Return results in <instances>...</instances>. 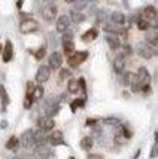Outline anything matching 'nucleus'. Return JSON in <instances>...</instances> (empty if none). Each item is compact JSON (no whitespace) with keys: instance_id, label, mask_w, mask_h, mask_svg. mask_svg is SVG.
Masks as SVG:
<instances>
[{"instance_id":"1","label":"nucleus","mask_w":158,"mask_h":159,"mask_svg":"<svg viewBox=\"0 0 158 159\" xmlns=\"http://www.w3.org/2000/svg\"><path fill=\"white\" fill-rule=\"evenodd\" d=\"M20 30L21 33L24 34H28V33H35L39 30V22L36 20H31V18H26L20 22Z\"/></svg>"},{"instance_id":"2","label":"nucleus","mask_w":158,"mask_h":159,"mask_svg":"<svg viewBox=\"0 0 158 159\" xmlns=\"http://www.w3.org/2000/svg\"><path fill=\"white\" fill-rule=\"evenodd\" d=\"M87 58H88V52H87V51H79V52H75L73 55H70L69 58H67V62H69L70 67L76 69V67H79Z\"/></svg>"},{"instance_id":"3","label":"nucleus","mask_w":158,"mask_h":159,"mask_svg":"<svg viewBox=\"0 0 158 159\" xmlns=\"http://www.w3.org/2000/svg\"><path fill=\"white\" fill-rule=\"evenodd\" d=\"M20 144L24 149H30L31 146H35V131H31V129L24 131V134L21 135L20 139Z\"/></svg>"},{"instance_id":"4","label":"nucleus","mask_w":158,"mask_h":159,"mask_svg":"<svg viewBox=\"0 0 158 159\" xmlns=\"http://www.w3.org/2000/svg\"><path fill=\"white\" fill-rule=\"evenodd\" d=\"M136 51H137L139 57H142L145 60H149L154 57V52H152L151 46L146 43V42H142V43H137V46H136Z\"/></svg>"},{"instance_id":"5","label":"nucleus","mask_w":158,"mask_h":159,"mask_svg":"<svg viewBox=\"0 0 158 159\" xmlns=\"http://www.w3.org/2000/svg\"><path fill=\"white\" fill-rule=\"evenodd\" d=\"M57 16V6L55 5H48V6L43 7L42 11V18L46 21V22H52Z\"/></svg>"},{"instance_id":"6","label":"nucleus","mask_w":158,"mask_h":159,"mask_svg":"<svg viewBox=\"0 0 158 159\" xmlns=\"http://www.w3.org/2000/svg\"><path fill=\"white\" fill-rule=\"evenodd\" d=\"M51 155H52V153H51V149L45 144L37 146L35 150H33V156H35L36 159H49Z\"/></svg>"},{"instance_id":"7","label":"nucleus","mask_w":158,"mask_h":159,"mask_svg":"<svg viewBox=\"0 0 158 159\" xmlns=\"http://www.w3.org/2000/svg\"><path fill=\"white\" fill-rule=\"evenodd\" d=\"M49 69L51 70H58L60 67H61V64H63V55L60 54V52H52L51 55H49Z\"/></svg>"},{"instance_id":"8","label":"nucleus","mask_w":158,"mask_h":159,"mask_svg":"<svg viewBox=\"0 0 158 159\" xmlns=\"http://www.w3.org/2000/svg\"><path fill=\"white\" fill-rule=\"evenodd\" d=\"M70 27V18L67 15H61V16H58V20H57V24H55V28H57V31L58 33H66Z\"/></svg>"},{"instance_id":"9","label":"nucleus","mask_w":158,"mask_h":159,"mask_svg":"<svg viewBox=\"0 0 158 159\" xmlns=\"http://www.w3.org/2000/svg\"><path fill=\"white\" fill-rule=\"evenodd\" d=\"M51 76V69L49 66H41L37 69V73H36V80L39 83H45Z\"/></svg>"},{"instance_id":"10","label":"nucleus","mask_w":158,"mask_h":159,"mask_svg":"<svg viewBox=\"0 0 158 159\" xmlns=\"http://www.w3.org/2000/svg\"><path fill=\"white\" fill-rule=\"evenodd\" d=\"M37 125H39V128L41 129H43V131H51V129H54L55 126V122L52 118H49V116H43V118H41L39 120H37Z\"/></svg>"},{"instance_id":"11","label":"nucleus","mask_w":158,"mask_h":159,"mask_svg":"<svg viewBox=\"0 0 158 159\" xmlns=\"http://www.w3.org/2000/svg\"><path fill=\"white\" fill-rule=\"evenodd\" d=\"M124 69H125V57L124 55H118L113 60V70L117 75H122Z\"/></svg>"},{"instance_id":"12","label":"nucleus","mask_w":158,"mask_h":159,"mask_svg":"<svg viewBox=\"0 0 158 159\" xmlns=\"http://www.w3.org/2000/svg\"><path fill=\"white\" fill-rule=\"evenodd\" d=\"M48 143L52 146H60L64 144V139H63V134L60 131H54L52 134L48 135Z\"/></svg>"},{"instance_id":"13","label":"nucleus","mask_w":158,"mask_h":159,"mask_svg":"<svg viewBox=\"0 0 158 159\" xmlns=\"http://www.w3.org/2000/svg\"><path fill=\"white\" fill-rule=\"evenodd\" d=\"M137 77H139V82L142 83V86L143 85H149L151 82V75H149V71L146 67H140L137 71Z\"/></svg>"},{"instance_id":"14","label":"nucleus","mask_w":158,"mask_h":159,"mask_svg":"<svg viewBox=\"0 0 158 159\" xmlns=\"http://www.w3.org/2000/svg\"><path fill=\"white\" fill-rule=\"evenodd\" d=\"M12 57H14V46H12V42L7 40L5 48H3V61L9 62L12 60Z\"/></svg>"},{"instance_id":"15","label":"nucleus","mask_w":158,"mask_h":159,"mask_svg":"<svg viewBox=\"0 0 158 159\" xmlns=\"http://www.w3.org/2000/svg\"><path fill=\"white\" fill-rule=\"evenodd\" d=\"M106 42H108V45H109V48L112 51H117V49L121 48V40L118 39L117 34H108L106 36Z\"/></svg>"},{"instance_id":"16","label":"nucleus","mask_w":158,"mask_h":159,"mask_svg":"<svg viewBox=\"0 0 158 159\" xmlns=\"http://www.w3.org/2000/svg\"><path fill=\"white\" fill-rule=\"evenodd\" d=\"M155 16H158V12L154 6H146L142 11V18H145L146 21H152Z\"/></svg>"},{"instance_id":"17","label":"nucleus","mask_w":158,"mask_h":159,"mask_svg":"<svg viewBox=\"0 0 158 159\" xmlns=\"http://www.w3.org/2000/svg\"><path fill=\"white\" fill-rule=\"evenodd\" d=\"M45 141H48V137L45 135V131L39 128L37 131H35V146L45 144Z\"/></svg>"},{"instance_id":"18","label":"nucleus","mask_w":158,"mask_h":159,"mask_svg":"<svg viewBox=\"0 0 158 159\" xmlns=\"http://www.w3.org/2000/svg\"><path fill=\"white\" fill-rule=\"evenodd\" d=\"M63 52H64V55L67 57L75 54V43H73V40L63 42Z\"/></svg>"},{"instance_id":"19","label":"nucleus","mask_w":158,"mask_h":159,"mask_svg":"<svg viewBox=\"0 0 158 159\" xmlns=\"http://www.w3.org/2000/svg\"><path fill=\"white\" fill-rule=\"evenodd\" d=\"M97 36H98V31H97L96 28H89V30H87V31L82 34V40L84 42H93L94 39H97Z\"/></svg>"},{"instance_id":"20","label":"nucleus","mask_w":158,"mask_h":159,"mask_svg":"<svg viewBox=\"0 0 158 159\" xmlns=\"http://www.w3.org/2000/svg\"><path fill=\"white\" fill-rule=\"evenodd\" d=\"M110 21L113 24H117V25H122L124 22H125V15L122 12H113V14L110 15Z\"/></svg>"},{"instance_id":"21","label":"nucleus","mask_w":158,"mask_h":159,"mask_svg":"<svg viewBox=\"0 0 158 159\" xmlns=\"http://www.w3.org/2000/svg\"><path fill=\"white\" fill-rule=\"evenodd\" d=\"M134 79H136V75H134V73H131V71H125V73H122L124 86H131V83H133Z\"/></svg>"},{"instance_id":"22","label":"nucleus","mask_w":158,"mask_h":159,"mask_svg":"<svg viewBox=\"0 0 158 159\" xmlns=\"http://www.w3.org/2000/svg\"><path fill=\"white\" fill-rule=\"evenodd\" d=\"M70 20L73 22H76V24H81V22L85 21V15L82 12H78V11H72L70 12Z\"/></svg>"},{"instance_id":"23","label":"nucleus","mask_w":158,"mask_h":159,"mask_svg":"<svg viewBox=\"0 0 158 159\" xmlns=\"http://www.w3.org/2000/svg\"><path fill=\"white\" fill-rule=\"evenodd\" d=\"M79 89H81V88H79V80H76V79H70L69 83H67V91H69L70 94H76Z\"/></svg>"},{"instance_id":"24","label":"nucleus","mask_w":158,"mask_h":159,"mask_svg":"<svg viewBox=\"0 0 158 159\" xmlns=\"http://www.w3.org/2000/svg\"><path fill=\"white\" fill-rule=\"evenodd\" d=\"M93 139L91 137H84L82 140H81V149H84V150H91V147H93Z\"/></svg>"},{"instance_id":"25","label":"nucleus","mask_w":158,"mask_h":159,"mask_svg":"<svg viewBox=\"0 0 158 159\" xmlns=\"http://www.w3.org/2000/svg\"><path fill=\"white\" fill-rule=\"evenodd\" d=\"M31 98H33L35 101L43 98V86H35V89L31 92Z\"/></svg>"},{"instance_id":"26","label":"nucleus","mask_w":158,"mask_h":159,"mask_svg":"<svg viewBox=\"0 0 158 159\" xmlns=\"http://www.w3.org/2000/svg\"><path fill=\"white\" fill-rule=\"evenodd\" d=\"M88 5V0H76L75 3H73V11H78V12H81L82 9H85Z\"/></svg>"},{"instance_id":"27","label":"nucleus","mask_w":158,"mask_h":159,"mask_svg":"<svg viewBox=\"0 0 158 159\" xmlns=\"http://www.w3.org/2000/svg\"><path fill=\"white\" fill-rule=\"evenodd\" d=\"M149 27H151L149 21H146L145 18H142V16H140V18L137 20V28H139V30H142V31H146V30H148Z\"/></svg>"},{"instance_id":"28","label":"nucleus","mask_w":158,"mask_h":159,"mask_svg":"<svg viewBox=\"0 0 158 159\" xmlns=\"http://www.w3.org/2000/svg\"><path fill=\"white\" fill-rule=\"evenodd\" d=\"M84 104H85V98H76L75 101L70 104V109H72V111H76L79 107H84Z\"/></svg>"},{"instance_id":"29","label":"nucleus","mask_w":158,"mask_h":159,"mask_svg":"<svg viewBox=\"0 0 158 159\" xmlns=\"http://www.w3.org/2000/svg\"><path fill=\"white\" fill-rule=\"evenodd\" d=\"M18 144H20V140L17 139L15 135H12L11 139L7 140V143H6V149H9V150H14V149H15V147H17Z\"/></svg>"},{"instance_id":"30","label":"nucleus","mask_w":158,"mask_h":159,"mask_svg":"<svg viewBox=\"0 0 158 159\" xmlns=\"http://www.w3.org/2000/svg\"><path fill=\"white\" fill-rule=\"evenodd\" d=\"M157 39H158L157 31H146V36H145V42L146 43H151V42L157 40Z\"/></svg>"},{"instance_id":"31","label":"nucleus","mask_w":158,"mask_h":159,"mask_svg":"<svg viewBox=\"0 0 158 159\" xmlns=\"http://www.w3.org/2000/svg\"><path fill=\"white\" fill-rule=\"evenodd\" d=\"M45 54H46V46L43 45V46H41V48L35 52V58L36 60H42V58L45 57Z\"/></svg>"},{"instance_id":"32","label":"nucleus","mask_w":158,"mask_h":159,"mask_svg":"<svg viewBox=\"0 0 158 159\" xmlns=\"http://www.w3.org/2000/svg\"><path fill=\"white\" fill-rule=\"evenodd\" d=\"M106 125H113V126H119V120L118 119H115V118H106L103 120Z\"/></svg>"},{"instance_id":"33","label":"nucleus","mask_w":158,"mask_h":159,"mask_svg":"<svg viewBox=\"0 0 158 159\" xmlns=\"http://www.w3.org/2000/svg\"><path fill=\"white\" fill-rule=\"evenodd\" d=\"M33 101H35V100H33V98H31V95H26V100H24V107H26V109H30V107H31V104H33Z\"/></svg>"},{"instance_id":"34","label":"nucleus","mask_w":158,"mask_h":159,"mask_svg":"<svg viewBox=\"0 0 158 159\" xmlns=\"http://www.w3.org/2000/svg\"><path fill=\"white\" fill-rule=\"evenodd\" d=\"M148 45L151 46L154 55H158V39H157V40H154V42H151V43H148Z\"/></svg>"},{"instance_id":"35","label":"nucleus","mask_w":158,"mask_h":159,"mask_svg":"<svg viewBox=\"0 0 158 159\" xmlns=\"http://www.w3.org/2000/svg\"><path fill=\"white\" fill-rule=\"evenodd\" d=\"M67 77H70V70L63 69L61 71H60V79H61V80H64V79H67Z\"/></svg>"},{"instance_id":"36","label":"nucleus","mask_w":158,"mask_h":159,"mask_svg":"<svg viewBox=\"0 0 158 159\" xmlns=\"http://www.w3.org/2000/svg\"><path fill=\"white\" fill-rule=\"evenodd\" d=\"M157 156H158V144H155V146H152V150H151V153H149V158L154 159V158H157Z\"/></svg>"},{"instance_id":"37","label":"nucleus","mask_w":158,"mask_h":159,"mask_svg":"<svg viewBox=\"0 0 158 159\" xmlns=\"http://www.w3.org/2000/svg\"><path fill=\"white\" fill-rule=\"evenodd\" d=\"M72 37H73V34H72V33H67V31H66V33H63V42H69V40H72Z\"/></svg>"},{"instance_id":"38","label":"nucleus","mask_w":158,"mask_h":159,"mask_svg":"<svg viewBox=\"0 0 158 159\" xmlns=\"http://www.w3.org/2000/svg\"><path fill=\"white\" fill-rule=\"evenodd\" d=\"M97 124V119H93V118H88L87 120H85V125L87 126H94V125Z\"/></svg>"},{"instance_id":"39","label":"nucleus","mask_w":158,"mask_h":159,"mask_svg":"<svg viewBox=\"0 0 158 159\" xmlns=\"http://www.w3.org/2000/svg\"><path fill=\"white\" fill-rule=\"evenodd\" d=\"M149 24H151V27L154 30H158V16H155L152 21H149Z\"/></svg>"},{"instance_id":"40","label":"nucleus","mask_w":158,"mask_h":159,"mask_svg":"<svg viewBox=\"0 0 158 159\" xmlns=\"http://www.w3.org/2000/svg\"><path fill=\"white\" fill-rule=\"evenodd\" d=\"M79 88H81L84 92L87 91V85H85V79H84V77H81V79H79Z\"/></svg>"},{"instance_id":"41","label":"nucleus","mask_w":158,"mask_h":159,"mask_svg":"<svg viewBox=\"0 0 158 159\" xmlns=\"http://www.w3.org/2000/svg\"><path fill=\"white\" fill-rule=\"evenodd\" d=\"M88 159H102V156L100 155H89Z\"/></svg>"},{"instance_id":"42","label":"nucleus","mask_w":158,"mask_h":159,"mask_svg":"<svg viewBox=\"0 0 158 159\" xmlns=\"http://www.w3.org/2000/svg\"><path fill=\"white\" fill-rule=\"evenodd\" d=\"M97 20H98V21H103L104 20V14H103V12H100V14L97 15Z\"/></svg>"},{"instance_id":"43","label":"nucleus","mask_w":158,"mask_h":159,"mask_svg":"<svg viewBox=\"0 0 158 159\" xmlns=\"http://www.w3.org/2000/svg\"><path fill=\"white\" fill-rule=\"evenodd\" d=\"M17 6H18V9H21V6H22V0H18V3H17Z\"/></svg>"},{"instance_id":"44","label":"nucleus","mask_w":158,"mask_h":159,"mask_svg":"<svg viewBox=\"0 0 158 159\" xmlns=\"http://www.w3.org/2000/svg\"><path fill=\"white\" fill-rule=\"evenodd\" d=\"M43 2H45V3H48V5H52L55 0H43Z\"/></svg>"},{"instance_id":"45","label":"nucleus","mask_w":158,"mask_h":159,"mask_svg":"<svg viewBox=\"0 0 158 159\" xmlns=\"http://www.w3.org/2000/svg\"><path fill=\"white\" fill-rule=\"evenodd\" d=\"M155 144H158V131L155 132Z\"/></svg>"},{"instance_id":"46","label":"nucleus","mask_w":158,"mask_h":159,"mask_svg":"<svg viewBox=\"0 0 158 159\" xmlns=\"http://www.w3.org/2000/svg\"><path fill=\"white\" fill-rule=\"evenodd\" d=\"M66 2H67V3H75L76 0H66Z\"/></svg>"},{"instance_id":"47","label":"nucleus","mask_w":158,"mask_h":159,"mask_svg":"<svg viewBox=\"0 0 158 159\" xmlns=\"http://www.w3.org/2000/svg\"><path fill=\"white\" fill-rule=\"evenodd\" d=\"M88 2H93V3H97L98 0H88Z\"/></svg>"},{"instance_id":"48","label":"nucleus","mask_w":158,"mask_h":159,"mask_svg":"<svg viewBox=\"0 0 158 159\" xmlns=\"http://www.w3.org/2000/svg\"><path fill=\"white\" fill-rule=\"evenodd\" d=\"M0 52H3V48H2V46H0Z\"/></svg>"},{"instance_id":"49","label":"nucleus","mask_w":158,"mask_h":159,"mask_svg":"<svg viewBox=\"0 0 158 159\" xmlns=\"http://www.w3.org/2000/svg\"><path fill=\"white\" fill-rule=\"evenodd\" d=\"M69 159H73V158H69Z\"/></svg>"},{"instance_id":"50","label":"nucleus","mask_w":158,"mask_h":159,"mask_svg":"<svg viewBox=\"0 0 158 159\" xmlns=\"http://www.w3.org/2000/svg\"><path fill=\"white\" fill-rule=\"evenodd\" d=\"M157 131H158V129H157Z\"/></svg>"}]
</instances>
